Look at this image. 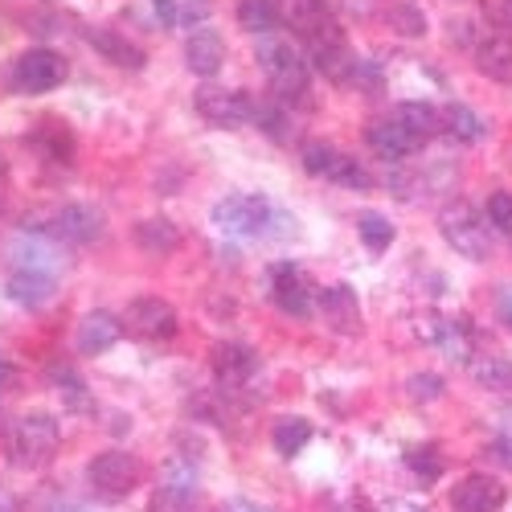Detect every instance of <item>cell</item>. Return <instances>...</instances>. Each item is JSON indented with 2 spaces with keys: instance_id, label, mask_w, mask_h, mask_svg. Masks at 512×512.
Listing matches in <instances>:
<instances>
[{
  "instance_id": "1",
  "label": "cell",
  "mask_w": 512,
  "mask_h": 512,
  "mask_svg": "<svg viewBox=\"0 0 512 512\" xmlns=\"http://www.w3.org/2000/svg\"><path fill=\"white\" fill-rule=\"evenodd\" d=\"M254 58H259L271 95L279 103H304L308 95V62L300 58V50L291 46L283 33H263L259 46H254Z\"/></svg>"
},
{
  "instance_id": "2",
  "label": "cell",
  "mask_w": 512,
  "mask_h": 512,
  "mask_svg": "<svg viewBox=\"0 0 512 512\" xmlns=\"http://www.w3.org/2000/svg\"><path fill=\"white\" fill-rule=\"evenodd\" d=\"M439 230H443L447 246H455L463 259H472V263L492 259V234H488V226H480V213L472 201H451L439 213Z\"/></svg>"
},
{
  "instance_id": "3",
  "label": "cell",
  "mask_w": 512,
  "mask_h": 512,
  "mask_svg": "<svg viewBox=\"0 0 512 512\" xmlns=\"http://www.w3.org/2000/svg\"><path fill=\"white\" fill-rule=\"evenodd\" d=\"M9 459L17 467H41L58 451V422L50 414H25L9 431Z\"/></svg>"
},
{
  "instance_id": "4",
  "label": "cell",
  "mask_w": 512,
  "mask_h": 512,
  "mask_svg": "<svg viewBox=\"0 0 512 512\" xmlns=\"http://www.w3.org/2000/svg\"><path fill=\"white\" fill-rule=\"evenodd\" d=\"M213 226L230 238H259L271 226V201L259 193H234L213 205Z\"/></svg>"
},
{
  "instance_id": "5",
  "label": "cell",
  "mask_w": 512,
  "mask_h": 512,
  "mask_svg": "<svg viewBox=\"0 0 512 512\" xmlns=\"http://www.w3.org/2000/svg\"><path fill=\"white\" fill-rule=\"evenodd\" d=\"M87 480L103 500H123V496H132V488L140 484V463L127 451H103V455L91 459Z\"/></svg>"
},
{
  "instance_id": "6",
  "label": "cell",
  "mask_w": 512,
  "mask_h": 512,
  "mask_svg": "<svg viewBox=\"0 0 512 512\" xmlns=\"http://www.w3.org/2000/svg\"><path fill=\"white\" fill-rule=\"evenodd\" d=\"M308 46H312V66H316L328 82H353V78H357V66H361V62H353V50H349L345 33L336 29V21L320 25V29L308 37Z\"/></svg>"
},
{
  "instance_id": "7",
  "label": "cell",
  "mask_w": 512,
  "mask_h": 512,
  "mask_svg": "<svg viewBox=\"0 0 512 512\" xmlns=\"http://www.w3.org/2000/svg\"><path fill=\"white\" fill-rule=\"evenodd\" d=\"M66 74H70V66L54 50H25L13 62V82H17L21 95H46V91L62 87Z\"/></svg>"
},
{
  "instance_id": "8",
  "label": "cell",
  "mask_w": 512,
  "mask_h": 512,
  "mask_svg": "<svg viewBox=\"0 0 512 512\" xmlns=\"http://www.w3.org/2000/svg\"><path fill=\"white\" fill-rule=\"evenodd\" d=\"M193 107H197V115H201L205 123H213V127H242V123H250V115H254V99H250V95L213 87V82L197 87Z\"/></svg>"
},
{
  "instance_id": "9",
  "label": "cell",
  "mask_w": 512,
  "mask_h": 512,
  "mask_svg": "<svg viewBox=\"0 0 512 512\" xmlns=\"http://www.w3.org/2000/svg\"><path fill=\"white\" fill-rule=\"evenodd\" d=\"M123 332H132L140 340H168V336H177V312L173 304L156 300V295H140L123 312Z\"/></svg>"
},
{
  "instance_id": "10",
  "label": "cell",
  "mask_w": 512,
  "mask_h": 512,
  "mask_svg": "<svg viewBox=\"0 0 512 512\" xmlns=\"http://www.w3.org/2000/svg\"><path fill=\"white\" fill-rule=\"evenodd\" d=\"M193 496H197V467L185 455H173L164 463V476L148 512H185Z\"/></svg>"
},
{
  "instance_id": "11",
  "label": "cell",
  "mask_w": 512,
  "mask_h": 512,
  "mask_svg": "<svg viewBox=\"0 0 512 512\" xmlns=\"http://www.w3.org/2000/svg\"><path fill=\"white\" fill-rule=\"evenodd\" d=\"M275 304L287 312V316H308L312 304H316V287L312 279L295 267V263H279L275 271Z\"/></svg>"
},
{
  "instance_id": "12",
  "label": "cell",
  "mask_w": 512,
  "mask_h": 512,
  "mask_svg": "<svg viewBox=\"0 0 512 512\" xmlns=\"http://www.w3.org/2000/svg\"><path fill=\"white\" fill-rule=\"evenodd\" d=\"M508 500V488L496 476H467L451 488L455 512H500Z\"/></svg>"
},
{
  "instance_id": "13",
  "label": "cell",
  "mask_w": 512,
  "mask_h": 512,
  "mask_svg": "<svg viewBox=\"0 0 512 512\" xmlns=\"http://www.w3.org/2000/svg\"><path fill=\"white\" fill-rule=\"evenodd\" d=\"M414 332L426 340V345L443 349V353H447V357H455V361L472 357V340H467V328H463V324H455V320H447V316L426 312V316H418V320H414Z\"/></svg>"
},
{
  "instance_id": "14",
  "label": "cell",
  "mask_w": 512,
  "mask_h": 512,
  "mask_svg": "<svg viewBox=\"0 0 512 512\" xmlns=\"http://www.w3.org/2000/svg\"><path fill=\"white\" fill-rule=\"evenodd\" d=\"M254 369H259V357H254V349H246V345H218L213 349V377H218V386L226 394L242 390L254 377Z\"/></svg>"
},
{
  "instance_id": "15",
  "label": "cell",
  "mask_w": 512,
  "mask_h": 512,
  "mask_svg": "<svg viewBox=\"0 0 512 512\" xmlns=\"http://www.w3.org/2000/svg\"><path fill=\"white\" fill-rule=\"evenodd\" d=\"M365 144H369L381 160H390V164H398V160H406V156H414V152L422 148V144L406 132V127H402L398 115H394V119H377V123H369Z\"/></svg>"
},
{
  "instance_id": "16",
  "label": "cell",
  "mask_w": 512,
  "mask_h": 512,
  "mask_svg": "<svg viewBox=\"0 0 512 512\" xmlns=\"http://www.w3.org/2000/svg\"><path fill=\"white\" fill-rule=\"evenodd\" d=\"M50 234L54 238H66L74 246H87V242H99L103 218H99V209H91V205H66V209L54 213Z\"/></svg>"
},
{
  "instance_id": "17",
  "label": "cell",
  "mask_w": 512,
  "mask_h": 512,
  "mask_svg": "<svg viewBox=\"0 0 512 512\" xmlns=\"http://www.w3.org/2000/svg\"><path fill=\"white\" fill-rule=\"evenodd\" d=\"M226 62V41L218 29H193L189 41H185V66L197 74V78H213Z\"/></svg>"
},
{
  "instance_id": "18",
  "label": "cell",
  "mask_w": 512,
  "mask_h": 512,
  "mask_svg": "<svg viewBox=\"0 0 512 512\" xmlns=\"http://www.w3.org/2000/svg\"><path fill=\"white\" fill-rule=\"evenodd\" d=\"M119 332H123V320L115 312H103V308L87 312V316H82V324H78V353H87V357L107 353L119 340Z\"/></svg>"
},
{
  "instance_id": "19",
  "label": "cell",
  "mask_w": 512,
  "mask_h": 512,
  "mask_svg": "<svg viewBox=\"0 0 512 512\" xmlns=\"http://www.w3.org/2000/svg\"><path fill=\"white\" fill-rule=\"evenodd\" d=\"M320 312H324L332 332H357L361 328V300H357V291L345 287V283H336L320 295Z\"/></svg>"
},
{
  "instance_id": "20",
  "label": "cell",
  "mask_w": 512,
  "mask_h": 512,
  "mask_svg": "<svg viewBox=\"0 0 512 512\" xmlns=\"http://www.w3.org/2000/svg\"><path fill=\"white\" fill-rule=\"evenodd\" d=\"M91 46H95L111 66H123V70H140V66L148 62L136 41H127L119 29H107V25L91 29Z\"/></svg>"
},
{
  "instance_id": "21",
  "label": "cell",
  "mask_w": 512,
  "mask_h": 512,
  "mask_svg": "<svg viewBox=\"0 0 512 512\" xmlns=\"http://www.w3.org/2000/svg\"><path fill=\"white\" fill-rule=\"evenodd\" d=\"M9 295L25 308H41L50 304L58 295V275H46V271H13L9 275Z\"/></svg>"
},
{
  "instance_id": "22",
  "label": "cell",
  "mask_w": 512,
  "mask_h": 512,
  "mask_svg": "<svg viewBox=\"0 0 512 512\" xmlns=\"http://www.w3.org/2000/svg\"><path fill=\"white\" fill-rule=\"evenodd\" d=\"M9 259H13V271H46V275H58V254H54V246L46 242V238H33V234H25V238H13L9 242Z\"/></svg>"
},
{
  "instance_id": "23",
  "label": "cell",
  "mask_w": 512,
  "mask_h": 512,
  "mask_svg": "<svg viewBox=\"0 0 512 512\" xmlns=\"http://www.w3.org/2000/svg\"><path fill=\"white\" fill-rule=\"evenodd\" d=\"M476 70L496 78V82H512V37L496 33L476 46Z\"/></svg>"
},
{
  "instance_id": "24",
  "label": "cell",
  "mask_w": 512,
  "mask_h": 512,
  "mask_svg": "<svg viewBox=\"0 0 512 512\" xmlns=\"http://www.w3.org/2000/svg\"><path fill=\"white\" fill-rule=\"evenodd\" d=\"M136 246L148 254H173L181 246V230L168 218H144L136 222Z\"/></svg>"
},
{
  "instance_id": "25",
  "label": "cell",
  "mask_w": 512,
  "mask_h": 512,
  "mask_svg": "<svg viewBox=\"0 0 512 512\" xmlns=\"http://www.w3.org/2000/svg\"><path fill=\"white\" fill-rule=\"evenodd\" d=\"M398 119H402V127L418 140V144H426V140H435L439 132H443V111H435L431 103H402L398 107Z\"/></svg>"
},
{
  "instance_id": "26",
  "label": "cell",
  "mask_w": 512,
  "mask_h": 512,
  "mask_svg": "<svg viewBox=\"0 0 512 512\" xmlns=\"http://www.w3.org/2000/svg\"><path fill=\"white\" fill-rule=\"evenodd\" d=\"M283 21V9L275 5V0H238V25L246 33H275Z\"/></svg>"
},
{
  "instance_id": "27",
  "label": "cell",
  "mask_w": 512,
  "mask_h": 512,
  "mask_svg": "<svg viewBox=\"0 0 512 512\" xmlns=\"http://www.w3.org/2000/svg\"><path fill=\"white\" fill-rule=\"evenodd\" d=\"M271 443H275V451L283 455V459H291V455H300L308 443H312V422H304V418H295V414H287V418H279L275 422V431H271Z\"/></svg>"
},
{
  "instance_id": "28",
  "label": "cell",
  "mask_w": 512,
  "mask_h": 512,
  "mask_svg": "<svg viewBox=\"0 0 512 512\" xmlns=\"http://www.w3.org/2000/svg\"><path fill=\"white\" fill-rule=\"evenodd\" d=\"M443 132L455 136L459 144H476L484 136V119L472 111V107H463V103H447L443 111Z\"/></svg>"
},
{
  "instance_id": "29",
  "label": "cell",
  "mask_w": 512,
  "mask_h": 512,
  "mask_svg": "<svg viewBox=\"0 0 512 512\" xmlns=\"http://www.w3.org/2000/svg\"><path fill=\"white\" fill-rule=\"evenodd\" d=\"M357 234H361V242H365L369 254H381V250L394 246V222L381 218L377 209H365L361 213V218H357Z\"/></svg>"
},
{
  "instance_id": "30",
  "label": "cell",
  "mask_w": 512,
  "mask_h": 512,
  "mask_svg": "<svg viewBox=\"0 0 512 512\" xmlns=\"http://www.w3.org/2000/svg\"><path fill=\"white\" fill-rule=\"evenodd\" d=\"M472 377L492 394H512V361L508 357H480L472 361Z\"/></svg>"
},
{
  "instance_id": "31",
  "label": "cell",
  "mask_w": 512,
  "mask_h": 512,
  "mask_svg": "<svg viewBox=\"0 0 512 512\" xmlns=\"http://www.w3.org/2000/svg\"><path fill=\"white\" fill-rule=\"evenodd\" d=\"M33 144L46 152L50 160H70V156H74V136L66 132V123H54V119H46V123L37 127Z\"/></svg>"
},
{
  "instance_id": "32",
  "label": "cell",
  "mask_w": 512,
  "mask_h": 512,
  "mask_svg": "<svg viewBox=\"0 0 512 512\" xmlns=\"http://www.w3.org/2000/svg\"><path fill=\"white\" fill-rule=\"evenodd\" d=\"M250 119L263 127V136H267V140H275V144H287V140H291V119H287V111H283L279 99H271V103H254V115H250Z\"/></svg>"
},
{
  "instance_id": "33",
  "label": "cell",
  "mask_w": 512,
  "mask_h": 512,
  "mask_svg": "<svg viewBox=\"0 0 512 512\" xmlns=\"http://www.w3.org/2000/svg\"><path fill=\"white\" fill-rule=\"evenodd\" d=\"M287 21L300 37H312L320 25H328L324 0H287Z\"/></svg>"
},
{
  "instance_id": "34",
  "label": "cell",
  "mask_w": 512,
  "mask_h": 512,
  "mask_svg": "<svg viewBox=\"0 0 512 512\" xmlns=\"http://www.w3.org/2000/svg\"><path fill=\"white\" fill-rule=\"evenodd\" d=\"M328 181H332V185H340V189H369V185H373V177H369V168H365L361 160L345 156V152H340V156H336V164H332V173H328Z\"/></svg>"
},
{
  "instance_id": "35",
  "label": "cell",
  "mask_w": 512,
  "mask_h": 512,
  "mask_svg": "<svg viewBox=\"0 0 512 512\" xmlns=\"http://www.w3.org/2000/svg\"><path fill=\"white\" fill-rule=\"evenodd\" d=\"M50 381L58 386V394L66 398L70 410H91V406H95V402H91V390L82 386L74 369H50Z\"/></svg>"
},
{
  "instance_id": "36",
  "label": "cell",
  "mask_w": 512,
  "mask_h": 512,
  "mask_svg": "<svg viewBox=\"0 0 512 512\" xmlns=\"http://www.w3.org/2000/svg\"><path fill=\"white\" fill-rule=\"evenodd\" d=\"M336 148L332 144H304V152H300V160H304V173H312V177H324L328 181V173H332V164H336Z\"/></svg>"
},
{
  "instance_id": "37",
  "label": "cell",
  "mask_w": 512,
  "mask_h": 512,
  "mask_svg": "<svg viewBox=\"0 0 512 512\" xmlns=\"http://www.w3.org/2000/svg\"><path fill=\"white\" fill-rule=\"evenodd\" d=\"M406 394H410L414 402H439V398H443V377H439V373H414V377L406 381Z\"/></svg>"
},
{
  "instance_id": "38",
  "label": "cell",
  "mask_w": 512,
  "mask_h": 512,
  "mask_svg": "<svg viewBox=\"0 0 512 512\" xmlns=\"http://www.w3.org/2000/svg\"><path fill=\"white\" fill-rule=\"evenodd\" d=\"M406 463L414 467L422 480H439V472H443V455H439V447H414V451L406 455Z\"/></svg>"
},
{
  "instance_id": "39",
  "label": "cell",
  "mask_w": 512,
  "mask_h": 512,
  "mask_svg": "<svg viewBox=\"0 0 512 512\" xmlns=\"http://www.w3.org/2000/svg\"><path fill=\"white\" fill-rule=\"evenodd\" d=\"M390 21H394V29L406 33V37H422V33H426V17H422V9H414V5H394V9H390Z\"/></svg>"
},
{
  "instance_id": "40",
  "label": "cell",
  "mask_w": 512,
  "mask_h": 512,
  "mask_svg": "<svg viewBox=\"0 0 512 512\" xmlns=\"http://www.w3.org/2000/svg\"><path fill=\"white\" fill-rule=\"evenodd\" d=\"M488 222H492V230H500V234H512V193H492L488 197Z\"/></svg>"
},
{
  "instance_id": "41",
  "label": "cell",
  "mask_w": 512,
  "mask_h": 512,
  "mask_svg": "<svg viewBox=\"0 0 512 512\" xmlns=\"http://www.w3.org/2000/svg\"><path fill=\"white\" fill-rule=\"evenodd\" d=\"M496 316H500L504 328H512V283H504V287L496 291Z\"/></svg>"
},
{
  "instance_id": "42",
  "label": "cell",
  "mask_w": 512,
  "mask_h": 512,
  "mask_svg": "<svg viewBox=\"0 0 512 512\" xmlns=\"http://www.w3.org/2000/svg\"><path fill=\"white\" fill-rule=\"evenodd\" d=\"M152 5H156V21H160L164 29L181 21V13H177V5H173V0H152Z\"/></svg>"
},
{
  "instance_id": "43",
  "label": "cell",
  "mask_w": 512,
  "mask_h": 512,
  "mask_svg": "<svg viewBox=\"0 0 512 512\" xmlns=\"http://www.w3.org/2000/svg\"><path fill=\"white\" fill-rule=\"evenodd\" d=\"M488 13H492V21L512 29V0H488Z\"/></svg>"
},
{
  "instance_id": "44",
  "label": "cell",
  "mask_w": 512,
  "mask_h": 512,
  "mask_svg": "<svg viewBox=\"0 0 512 512\" xmlns=\"http://www.w3.org/2000/svg\"><path fill=\"white\" fill-rule=\"evenodd\" d=\"M488 455H492L500 467H508V472H512V439H496V443L488 447Z\"/></svg>"
},
{
  "instance_id": "45",
  "label": "cell",
  "mask_w": 512,
  "mask_h": 512,
  "mask_svg": "<svg viewBox=\"0 0 512 512\" xmlns=\"http://www.w3.org/2000/svg\"><path fill=\"white\" fill-rule=\"evenodd\" d=\"M9 381H13V365H9L5 357H0V390H5V386H9Z\"/></svg>"
},
{
  "instance_id": "46",
  "label": "cell",
  "mask_w": 512,
  "mask_h": 512,
  "mask_svg": "<svg viewBox=\"0 0 512 512\" xmlns=\"http://www.w3.org/2000/svg\"><path fill=\"white\" fill-rule=\"evenodd\" d=\"M234 512H267V508H259V504H246V500H238V504H234Z\"/></svg>"
},
{
  "instance_id": "47",
  "label": "cell",
  "mask_w": 512,
  "mask_h": 512,
  "mask_svg": "<svg viewBox=\"0 0 512 512\" xmlns=\"http://www.w3.org/2000/svg\"><path fill=\"white\" fill-rule=\"evenodd\" d=\"M50 512H87V508H82V504H54Z\"/></svg>"
},
{
  "instance_id": "48",
  "label": "cell",
  "mask_w": 512,
  "mask_h": 512,
  "mask_svg": "<svg viewBox=\"0 0 512 512\" xmlns=\"http://www.w3.org/2000/svg\"><path fill=\"white\" fill-rule=\"evenodd\" d=\"M0 512H13V504H9L5 496H0Z\"/></svg>"
}]
</instances>
